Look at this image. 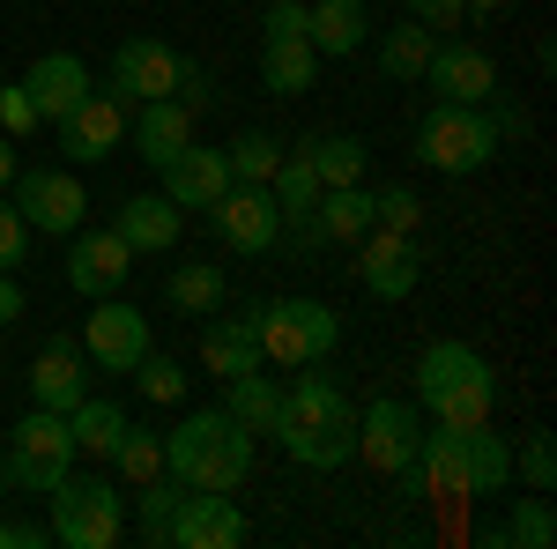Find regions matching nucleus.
Masks as SVG:
<instances>
[{"label": "nucleus", "instance_id": "f704fd0d", "mask_svg": "<svg viewBox=\"0 0 557 549\" xmlns=\"http://www.w3.org/2000/svg\"><path fill=\"white\" fill-rule=\"evenodd\" d=\"M491 542H513V549H550V542H557L550 490H535V498H513V520H506V527H491Z\"/></svg>", "mask_w": 557, "mask_h": 549}, {"label": "nucleus", "instance_id": "ea45409f", "mask_svg": "<svg viewBox=\"0 0 557 549\" xmlns=\"http://www.w3.org/2000/svg\"><path fill=\"white\" fill-rule=\"evenodd\" d=\"M520 475H528V490H557V446H550V431H528V446H520Z\"/></svg>", "mask_w": 557, "mask_h": 549}, {"label": "nucleus", "instance_id": "7ed1b4c3", "mask_svg": "<svg viewBox=\"0 0 557 549\" xmlns=\"http://www.w3.org/2000/svg\"><path fill=\"white\" fill-rule=\"evenodd\" d=\"M409 379H417V409H431V416L454 423V431L491 423V409H498V372H491V357L469 349V341H431Z\"/></svg>", "mask_w": 557, "mask_h": 549}, {"label": "nucleus", "instance_id": "a19ab883", "mask_svg": "<svg viewBox=\"0 0 557 549\" xmlns=\"http://www.w3.org/2000/svg\"><path fill=\"white\" fill-rule=\"evenodd\" d=\"M30 238H38V230L15 215V201H0V275H15V267L30 260Z\"/></svg>", "mask_w": 557, "mask_h": 549}, {"label": "nucleus", "instance_id": "72a5a7b5", "mask_svg": "<svg viewBox=\"0 0 557 549\" xmlns=\"http://www.w3.org/2000/svg\"><path fill=\"white\" fill-rule=\"evenodd\" d=\"M268 194H275L283 223L312 215V201H320V171L305 164V149H283V164H275V178H268Z\"/></svg>", "mask_w": 557, "mask_h": 549}, {"label": "nucleus", "instance_id": "393cba45", "mask_svg": "<svg viewBox=\"0 0 557 549\" xmlns=\"http://www.w3.org/2000/svg\"><path fill=\"white\" fill-rule=\"evenodd\" d=\"M461 461H469V498H498L513 483V446L491 423H469L461 431Z\"/></svg>", "mask_w": 557, "mask_h": 549}, {"label": "nucleus", "instance_id": "aec40b11", "mask_svg": "<svg viewBox=\"0 0 557 549\" xmlns=\"http://www.w3.org/2000/svg\"><path fill=\"white\" fill-rule=\"evenodd\" d=\"M23 89H30V104H38V120H45V127H60V120H67L75 104H83L89 89H97V75H89L75 52H45L38 67L23 75Z\"/></svg>", "mask_w": 557, "mask_h": 549}, {"label": "nucleus", "instance_id": "c03bdc74", "mask_svg": "<svg viewBox=\"0 0 557 549\" xmlns=\"http://www.w3.org/2000/svg\"><path fill=\"white\" fill-rule=\"evenodd\" d=\"M409 23H424L431 38H438V30L469 23V0H409Z\"/></svg>", "mask_w": 557, "mask_h": 549}, {"label": "nucleus", "instance_id": "473e14b6", "mask_svg": "<svg viewBox=\"0 0 557 549\" xmlns=\"http://www.w3.org/2000/svg\"><path fill=\"white\" fill-rule=\"evenodd\" d=\"M223 290H231V283H223L215 260H186V267H172V290H164V297H172L186 320H209L215 304H223Z\"/></svg>", "mask_w": 557, "mask_h": 549}, {"label": "nucleus", "instance_id": "6e6552de", "mask_svg": "<svg viewBox=\"0 0 557 549\" xmlns=\"http://www.w3.org/2000/svg\"><path fill=\"white\" fill-rule=\"evenodd\" d=\"M75 467V431H67V416H52V409H30V416L8 431V483L15 490H38V498H52V483Z\"/></svg>", "mask_w": 557, "mask_h": 549}, {"label": "nucleus", "instance_id": "4c0bfd02", "mask_svg": "<svg viewBox=\"0 0 557 549\" xmlns=\"http://www.w3.org/2000/svg\"><path fill=\"white\" fill-rule=\"evenodd\" d=\"M134 394H141L149 409H178V401H186V372H178L172 357H157V349H149V357L134 364Z\"/></svg>", "mask_w": 557, "mask_h": 549}, {"label": "nucleus", "instance_id": "3c124183", "mask_svg": "<svg viewBox=\"0 0 557 549\" xmlns=\"http://www.w3.org/2000/svg\"><path fill=\"white\" fill-rule=\"evenodd\" d=\"M498 8H513V0H469V15H498Z\"/></svg>", "mask_w": 557, "mask_h": 549}, {"label": "nucleus", "instance_id": "39448f33", "mask_svg": "<svg viewBox=\"0 0 557 549\" xmlns=\"http://www.w3.org/2000/svg\"><path fill=\"white\" fill-rule=\"evenodd\" d=\"M417 164L424 171H446V178H469V171H483L506 141H498V127H491V104H431L424 120H417Z\"/></svg>", "mask_w": 557, "mask_h": 549}, {"label": "nucleus", "instance_id": "a18cd8bd", "mask_svg": "<svg viewBox=\"0 0 557 549\" xmlns=\"http://www.w3.org/2000/svg\"><path fill=\"white\" fill-rule=\"evenodd\" d=\"M260 38H305V0H275L260 15Z\"/></svg>", "mask_w": 557, "mask_h": 549}, {"label": "nucleus", "instance_id": "09e8293b", "mask_svg": "<svg viewBox=\"0 0 557 549\" xmlns=\"http://www.w3.org/2000/svg\"><path fill=\"white\" fill-rule=\"evenodd\" d=\"M15 320H23V283L0 275V327H15Z\"/></svg>", "mask_w": 557, "mask_h": 549}, {"label": "nucleus", "instance_id": "4468645a", "mask_svg": "<svg viewBox=\"0 0 557 549\" xmlns=\"http://www.w3.org/2000/svg\"><path fill=\"white\" fill-rule=\"evenodd\" d=\"M178 67H186V52L164 38H127L112 52V97H127V104H149V97H172L178 89Z\"/></svg>", "mask_w": 557, "mask_h": 549}, {"label": "nucleus", "instance_id": "cd10ccee", "mask_svg": "<svg viewBox=\"0 0 557 549\" xmlns=\"http://www.w3.org/2000/svg\"><path fill=\"white\" fill-rule=\"evenodd\" d=\"M312 75H320L312 38H260V83L275 89V97H305Z\"/></svg>", "mask_w": 557, "mask_h": 549}, {"label": "nucleus", "instance_id": "49530a36", "mask_svg": "<svg viewBox=\"0 0 557 549\" xmlns=\"http://www.w3.org/2000/svg\"><path fill=\"white\" fill-rule=\"evenodd\" d=\"M52 527H38V520H0V549H38Z\"/></svg>", "mask_w": 557, "mask_h": 549}, {"label": "nucleus", "instance_id": "de8ad7c7", "mask_svg": "<svg viewBox=\"0 0 557 549\" xmlns=\"http://www.w3.org/2000/svg\"><path fill=\"white\" fill-rule=\"evenodd\" d=\"M491 127H498V141H528V112L520 104H491Z\"/></svg>", "mask_w": 557, "mask_h": 549}, {"label": "nucleus", "instance_id": "37998d69", "mask_svg": "<svg viewBox=\"0 0 557 549\" xmlns=\"http://www.w3.org/2000/svg\"><path fill=\"white\" fill-rule=\"evenodd\" d=\"M172 97L186 104V112H194V120H201V112L215 104V75L201 67V60H186V67H178V89H172Z\"/></svg>", "mask_w": 557, "mask_h": 549}, {"label": "nucleus", "instance_id": "c9c22d12", "mask_svg": "<svg viewBox=\"0 0 557 549\" xmlns=\"http://www.w3.org/2000/svg\"><path fill=\"white\" fill-rule=\"evenodd\" d=\"M112 475H120V483H157V475H164V438H157V431H141V423H127V431H120V446H112Z\"/></svg>", "mask_w": 557, "mask_h": 549}, {"label": "nucleus", "instance_id": "6ab92c4d", "mask_svg": "<svg viewBox=\"0 0 557 549\" xmlns=\"http://www.w3.org/2000/svg\"><path fill=\"white\" fill-rule=\"evenodd\" d=\"M127 275H134V253L120 230H75V246H67V290L75 297H112Z\"/></svg>", "mask_w": 557, "mask_h": 549}, {"label": "nucleus", "instance_id": "20e7f679", "mask_svg": "<svg viewBox=\"0 0 557 549\" xmlns=\"http://www.w3.org/2000/svg\"><path fill=\"white\" fill-rule=\"evenodd\" d=\"M246 320H253L260 364H283V372L335 357V341H343V312L320 297H275V304H253Z\"/></svg>", "mask_w": 557, "mask_h": 549}, {"label": "nucleus", "instance_id": "8fccbe9b", "mask_svg": "<svg viewBox=\"0 0 557 549\" xmlns=\"http://www.w3.org/2000/svg\"><path fill=\"white\" fill-rule=\"evenodd\" d=\"M8 178H15V141L0 134V194H8Z\"/></svg>", "mask_w": 557, "mask_h": 549}, {"label": "nucleus", "instance_id": "5701e85b", "mask_svg": "<svg viewBox=\"0 0 557 549\" xmlns=\"http://www.w3.org/2000/svg\"><path fill=\"white\" fill-rule=\"evenodd\" d=\"M305 38H312L320 60H343V52H357L372 38V15H364V0H312L305 8Z\"/></svg>", "mask_w": 557, "mask_h": 549}, {"label": "nucleus", "instance_id": "58836bf2", "mask_svg": "<svg viewBox=\"0 0 557 549\" xmlns=\"http://www.w3.org/2000/svg\"><path fill=\"white\" fill-rule=\"evenodd\" d=\"M372 223H380V230H401V238H417L424 201H417L409 186H372Z\"/></svg>", "mask_w": 557, "mask_h": 549}, {"label": "nucleus", "instance_id": "b1692460", "mask_svg": "<svg viewBox=\"0 0 557 549\" xmlns=\"http://www.w3.org/2000/svg\"><path fill=\"white\" fill-rule=\"evenodd\" d=\"M312 230H320V246H357L372 230V186L364 178L357 186H327L312 201Z\"/></svg>", "mask_w": 557, "mask_h": 549}, {"label": "nucleus", "instance_id": "0eeeda50", "mask_svg": "<svg viewBox=\"0 0 557 549\" xmlns=\"http://www.w3.org/2000/svg\"><path fill=\"white\" fill-rule=\"evenodd\" d=\"M417 446H424V409H417V401L380 394V401L357 409V461H364V467H380V475H394V483H409Z\"/></svg>", "mask_w": 557, "mask_h": 549}, {"label": "nucleus", "instance_id": "e433bc0d", "mask_svg": "<svg viewBox=\"0 0 557 549\" xmlns=\"http://www.w3.org/2000/svg\"><path fill=\"white\" fill-rule=\"evenodd\" d=\"M223 157H231V178L268 186V178H275V164H283V141H275V134H260V127H246L231 149H223Z\"/></svg>", "mask_w": 557, "mask_h": 549}, {"label": "nucleus", "instance_id": "1a4fd4ad", "mask_svg": "<svg viewBox=\"0 0 557 549\" xmlns=\"http://www.w3.org/2000/svg\"><path fill=\"white\" fill-rule=\"evenodd\" d=\"M8 194H15V215H23L38 238H75L83 215H89V194H83L75 171H15Z\"/></svg>", "mask_w": 557, "mask_h": 549}, {"label": "nucleus", "instance_id": "412c9836", "mask_svg": "<svg viewBox=\"0 0 557 549\" xmlns=\"http://www.w3.org/2000/svg\"><path fill=\"white\" fill-rule=\"evenodd\" d=\"M127 141H134V157H141L149 171H164L178 149L194 141V112H186L178 97H149V104L127 120Z\"/></svg>", "mask_w": 557, "mask_h": 549}, {"label": "nucleus", "instance_id": "ddd939ff", "mask_svg": "<svg viewBox=\"0 0 557 549\" xmlns=\"http://www.w3.org/2000/svg\"><path fill=\"white\" fill-rule=\"evenodd\" d=\"M60 149H67V164H104L120 141H127V97H112V89H89L83 104L60 120Z\"/></svg>", "mask_w": 557, "mask_h": 549}, {"label": "nucleus", "instance_id": "7c9ffc66", "mask_svg": "<svg viewBox=\"0 0 557 549\" xmlns=\"http://www.w3.org/2000/svg\"><path fill=\"white\" fill-rule=\"evenodd\" d=\"M223 386H231V401H223V409L246 423L253 438H275V409H283V386L260 379V372H238V379H223Z\"/></svg>", "mask_w": 557, "mask_h": 549}, {"label": "nucleus", "instance_id": "4be33fe9", "mask_svg": "<svg viewBox=\"0 0 557 549\" xmlns=\"http://www.w3.org/2000/svg\"><path fill=\"white\" fill-rule=\"evenodd\" d=\"M112 230L127 238V253H172L186 215H178L172 194H134V201H120V223Z\"/></svg>", "mask_w": 557, "mask_h": 549}, {"label": "nucleus", "instance_id": "f8f14e48", "mask_svg": "<svg viewBox=\"0 0 557 549\" xmlns=\"http://www.w3.org/2000/svg\"><path fill=\"white\" fill-rule=\"evenodd\" d=\"M417 275H424V253H417V238H401V230H364L357 238V283L380 297V304H401V297L417 290Z\"/></svg>", "mask_w": 557, "mask_h": 549}, {"label": "nucleus", "instance_id": "c756f323", "mask_svg": "<svg viewBox=\"0 0 557 549\" xmlns=\"http://www.w3.org/2000/svg\"><path fill=\"white\" fill-rule=\"evenodd\" d=\"M178 490L172 475H157V483H134V535L149 549H172V512H178Z\"/></svg>", "mask_w": 557, "mask_h": 549}, {"label": "nucleus", "instance_id": "bb28decb", "mask_svg": "<svg viewBox=\"0 0 557 549\" xmlns=\"http://www.w3.org/2000/svg\"><path fill=\"white\" fill-rule=\"evenodd\" d=\"M201 364L215 379H238V372H260V341H253V320H215L201 327Z\"/></svg>", "mask_w": 557, "mask_h": 549}, {"label": "nucleus", "instance_id": "a211bd4d", "mask_svg": "<svg viewBox=\"0 0 557 549\" xmlns=\"http://www.w3.org/2000/svg\"><path fill=\"white\" fill-rule=\"evenodd\" d=\"M164 194L178 201V215H209L231 194V157L209 149V141H186L172 164H164Z\"/></svg>", "mask_w": 557, "mask_h": 549}, {"label": "nucleus", "instance_id": "9d476101", "mask_svg": "<svg viewBox=\"0 0 557 549\" xmlns=\"http://www.w3.org/2000/svg\"><path fill=\"white\" fill-rule=\"evenodd\" d=\"M83 357L97 372H134L149 357V312H134L120 297H89V320H83Z\"/></svg>", "mask_w": 557, "mask_h": 549}, {"label": "nucleus", "instance_id": "f03ea898", "mask_svg": "<svg viewBox=\"0 0 557 549\" xmlns=\"http://www.w3.org/2000/svg\"><path fill=\"white\" fill-rule=\"evenodd\" d=\"M164 475L186 490H238L253 475V431L231 409H194L164 438Z\"/></svg>", "mask_w": 557, "mask_h": 549}, {"label": "nucleus", "instance_id": "a878e982", "mask_svg": "<svg viewBox=\"0 0 557 549\" xmlns=\"http://www.w3.org/2000/svg\"><path fill=\"white\" fill-rule=\"evenodd\" d=\"M67 431H75V461H112V446H120V431H127V409L104 401V394H83V401L67 409Z\"/></svg>", "mask_w": 557, "mask_h": 549}, {"label": "nucleus", "instance_id": "423d86ee", "mask_svg": "<svg viewBox=\"0 0 557 549\" xmlns=\"http://www.w3.org/2000/svg\"><path fill=\"white\" fill-rule=\"evenodd\" d=\"M127 535V490L112 475H60L52 483V542L67 549H112Z\"/></svg>", "mask_w": 557, "mask_h": 549}, {"label": "nucleus", "instance_id": "2eb2a0df", "mask_svg": "<svg viewBox=\"0 0 557 549\" xmlns=\"http://www.w3.org/2000/svg\"><path fill=\"white\" fill-rule=\"evenodd\" d=\"M253 535L246 512L231 506V490H178L172 512V549H238Z\"/></svg>", "mask_w": 557, "mask_h": 549}, {"label": "nucleus", "instance_id": "9b49d317", "mask_svg": "<svg viewBox=\"0 0 557 549\" xmlns=\"http://www.w3.org/2000/svg\"><path fill=\"white\" fill-rule=\"evenodd\" d=\"M209 215H215V238H223L238 260L275 253V238H283V209H275V194H268V186H246V178H231V194H223Z\"/></svg>", "mask_w": 557, "mask_h": 549}, {"label": "nucleus", "instance_id": "f3484780", "mask_svg": "<svg viewBox=\"0 0 557 549\" xmlns=\"http://www.w3.org/2000/svg\"><path fill=\"white\" fill-rule=\"evenodd\" d=\"M89 379H97V364L83 357V341H45L38 357H30V409H52V416H67L75 401L89 394Z\"/></svg>", "mask_w": 557, "mask_h": 549}, {"label": "nucleus", "instance_id": "2f4dec72", "mask_svg": "<svg viewBox=\"0 0 557 549\" xmlns=\"http://www.w3.org/2000/svg\"><path fill=\"white\" fill-rule=\"evenodd\" d=\"M431 45H438V38H431L424 23H394V30L380 38V75H386V83H424Z\"/></svg>", "mask_w": 557, "mask_h": 549}, {"label": "nucleus", "instance_id": "c85d7f7f", "mask_svg": "<svg viewBox=\"0 0 557 549\" xmlns=\"http://www.w3.org/2000/svg\"><path fill=\"white\" fill-rule=\"evenodd\" d=\"M298 149H305V164L320 171V194H327V186H357V178L372 171V157H364L357 134H305Z\"/></svg>", "mask_w": 557, "mask_h": 549}, {"label": "nucleus", "instance_id": "dca6fc26", "mask_svg": "<svg viewBox=\"0 0 557 549\" xmlns=\"http://www.w3.org/2000/svg\"><path fill=\"white\" fill-rule=\"evenodd\" d=\"M424 83L438 104H491L498 97V60L483 45H431Z\"/></svg>", "mask_w": 557, "mask_h": 549}, {"label": "nucleus", "instance_id": "f257e3e1", "mask_svg": "<svg viewBox=\"0 0 557 549\" xmlns=\"http://www.w3.org/2000/svg\"><path fill=\"white\" fill-rule=\"evenodd\" d=\"M275 446L312 475H335L357 461V401L343 394V379L320 364H298V386H283V409H275Z\"/></svg>", "mask_w": 557, "mask_h": 549}, {"label": "nucleus", "instance_id": "79ce46f5", "mask_svg": "<svg viewBox=\"0 0 557 549\" xmlns=\"http://www.w3.org/2000/svg\"><path fill=\"white\" fill-rule=\"evenodd\" d=\"M0 134H8V141L38 134V104H30V89H23V83H8V89H0Z\"/></svg>", "mask_w": 557, "mask_h": 549}]
</instances>
